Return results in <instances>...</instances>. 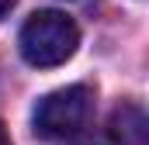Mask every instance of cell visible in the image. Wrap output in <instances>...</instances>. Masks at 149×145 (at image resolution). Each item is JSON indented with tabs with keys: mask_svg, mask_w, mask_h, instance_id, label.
Returning a JSON list of instances; mask_svg holds the SVG:
<instances>
[{
	"mask_svg": "<svg viewBox=\"0 0 149 145\" xmlns=\"http://www.w3.org/2000/svg\"><path fill=\"white\" fill-rule=\"evenodd\" d=\"M90 110H94L90 86L76 83V86L52 90V93H45L35 104V114H31L35 135L38 138H73V135H80V128L87 124Z\"/></svg>",
	"mask_w": 149,
	"mask_h": 145,
	"instance_id": "obj_2",
	"label": "cell"
},
{
	"mask_svg": "<svg viewBox=\"0 0 149 145\" xmlns=\"http://www.w3.org/2000/svg\"><path fill=\"white\" fill-rule=\"evenodd\" d=\"M0 145H10V135H7V128H3V121H0Z\"/></svg>",
	"mask_w": 149,
	"mask_h": 145,
	"instance_id": "obj_5",
	"label": "cell"
},
{
	"mask_svg": "<svg viewBox=\"0 0 149 145\" xmlns=\"http://www.w3.org/2000/svg\"><path fill=\"white\" fill-rule=\"evenodd\" d=\"M14 3H17V0H0V21L10 14V7H14Z\"/></svg>",
	"mask_w": 149,
	"mask_h": 145,
	"instance_id": "obj_4",
	"label": "cell"
},
{
	"mask_svg": "<svg viewBox=\"0 0 149 145\" xmlns=\"http://www.w3.org/2000/svg\"><path fill=\"white\" fill-rule=\"evenodd\" d=\"M76 145H121V142L114 138L111 131H101V135H90V138H83V142H76Z\"/></svg>",
	"mask_w": 149,
	"mask_h": 145,
	"instance_id": "obj_3",
	"label": "cell"
},
{
	"mask_svg": "<svg viewBox=\"0 0 149 145\" xmlns=\"http://www.w3.org/2000/svg\"><path fill=\"white\" fill-rule=\"evenodd\" d=\"M80 45V28L63 10H38L21 28V55L38 69L63 66Z\"/></svg>",
	"mask_w": 149,
	"mask_h": 145,
	"instance_id": "obj_1",
	"label": "cell"
}]
</instances>
